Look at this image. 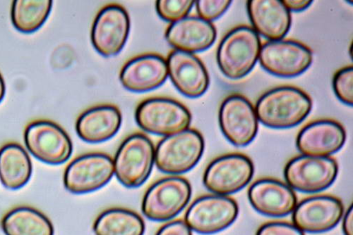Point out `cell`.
Segmentation results:
<instances>
[{
    "mask_svg": "<svg viewBox=\"0 0 353 235\" xmlns=\"http://www.w3.org/2000/svg\"><path fill=\"white\" fill-rule=\"evenodd\" d=\"M311 98L300 88L281 86L263 94L254 107L259 122L273 129L301 124L312 111Z\"/></svg>",
    "mask_w": 353,
    "mask_h": 235,
    "instance_id": "6da1fadb",
    "label": "cell"
},
{
    "mask_svg": "<svg viewBox=\"0 0 353 235\" xmlns=\"http://www.w3.org/2000/svg\"><path fill=\"white\" fill-rule=\"evenodd\" d=\"M261 45L259 35L252 27L239 25L232 29L217 50V63L223 74L230 80L245 78L259 60Z\"/></svg>",
    "mask_w": 353,
    "mask_h": 235,
    "instance_id": "7a4b0ae2",
    "label": "cell"
},
{
    "mask_svg": "<svg viewBox=\"0 0 353 235\" xmlns=\"http://www.w3.org/2000/svg\"><path fill=\"white\" fill-rule=\"evenodd\" d=\"M155 164L152 141L142 133L127 137L113 159L116 178L125 187L136 188L148 180Z\"/></svg>",
    "mask_w": 353,
    "mask_h": 235,
    "instance_id": "3957f363",
    "label": "cell"
},
{
    "mask_svg": "<svg viewBox=\"0 0 353 235\" xmlns=\"http://www.w3.org/2000/svg\"><path fill=\"white\" fill-rule=\"evenodd\" d=\"M204 151V139L195 129L165 137L155 149V164L163 172L171 175L184 174L200 161Z\"/></svg>",
    "mask_w": 353,
    "mask_h": 235,
    "instance_id": "277c9868",
    "label": "cell"
},
{
    "mask_svg": "<svg viewBox=\"0 0 353 235\" xmlns=\"http://www.w3.org/2000/svg\"><path fill=\"white\" fill-rule=\"evenodd\" d=\"M189 181L179 175L161 179L145 192L141 203L143 214L154 221H167L181 213L192 197Z\"/></svg>",
    "mask_w": 353,
    "mask_h": 235,
    "instance_id": "5b68a950",
    "label": "cell"
},
{
    "mask_svg": "<svg viewBox=\"0 0 353 235\" xmlns=\"http://www.w3.org/2000/svg\"><path fill=\"white\" fill-rule=\"evenodd\" d=\"M135 120L143 131L166 137L188 129L192 122V114L178 101L154 98L139 104Z\"/></svg>",
    "mask_w": 353,
    "mask_h": 235,
    "instance_id": "8992f818",
    "label": "cell"
},
{
    "mask_svg": "<svg viewBox=\"0 0 353 235\" xmlns=\"http://www.w3.org/2000/svg\"><path fill=\"white\" fill-rule=\"evenodd\" d=\"M339 165L332 157L301 155L292 159L284 169L287 184L294 190L317 193L330 188L337 179Z\"/></svg>",
    "mask_w": 353,
    "mask_h": 235,
    "instance_id": "52a82bcc",
    "label": "cell"
},
{
    "mask_svg": "<svg viewBox=\"0 0 353 235\" xmlns=\"http://www.w3.org/2000/svg\"><path fill=\"white\" fill-rule=\"evenodd\" d=\"M239 205L228 196L208 194L195 199L185 216L192 231L201 234L221 232L238 219Z\"/></svg>",
    "mask_w": 353,
    "mask_h": 235,
    "instance_id": "ba28073f",
    "label": "cell"
},
{
    "mask_svg": "<svg viewBox=\"0 0 353 235\" xmlns=\"http://www.w3.org/2000/svg\"><path fill=\"white\" fill-rule=\"evenodd\" d=\"M252 161L240 153L221 156L205 168L203 183L215 194L229 196L244 189L253 179Z\"/></svg>",
    "mask_w": 353,
    "mask_h": 235,
    "instance_id": "9c48e42d",
    "label": "cell"
},
{
    "mask_svg": "<svg viewBox=\"0 0 353 235\" xmlns=\"http://www.w3.org/2000/svg\"><path fill=\"white\" fill-rule=\"evenodd\" d=\"M259 60L261 67L281 78H294L305 72L313 60L312 50L293 40L269 41L261 45Z\"/></svg>",
    "mask_w": 353,
    "mask_h": 235,
    "instance_id": "30bf717a",
    "label": "cell"
},
{
    "mask_svg": "<svg viewBox=\"0 0 353 235\" xmlns=\"http://www.w3.org/2000/svg\"><path fill=\"white\" fill-rule=\"evenodd\" d=\"M26 148L39 161L59 165L69 160L73 152L72 140L57 124L37 121L29 124L24 133Z\"/></svg>",
    "mask_w": 353,
    "mask_h": 235,
    "instance_id": "8fae6325",
    "label": "cell"
},
{
    "mask_svg": "<svg viewBox=\"0 0 353 235\" xmlns=\"http://www.w3.org/2000/svg\"><path fill=\"white\" fill-rule=\"evenodd\" d=\"M113 159L103 153H90L74 159L66 168L63 182L68 191L82 194L97 191L113 177Z\"/></svg>",
    "mask_w": 353,
    "mask_h": 235,
    "instance_id": "7c38bea8",
    "label": "cell"
},
{
    "mask_svg": "<svg viewBox=\"0 0 353 235\" xmlns=\"http://www.w3.org/2000/svg\"><path fill=\"white\" fill-rule=\"evenodd\" d=\"M259 120L250 101L240 94L227 97L219 111V124L225 138L234 146L243 148L256 137Z\"/></svg>",
    "mask_w": 353,
    "mask_h": 235,
    "instance_id": "4fadbf2b",
    "label": "cell"
},
{
    "mask_svg": "<svg viewBox=\"0 0 353 235\" xmlns=\"http://www.w3.org/2000/svg\"><path fill=\"white\" fill-rule=\"evenodd\" d=\"M292 214L293 224L303 232H325L339 223L344 214V205L336 197L316 195L302 200Z\"/></svg>",
    "mask_w": 353,
    "mask_h": 235,
    "instance_id": "5bb4252c",
    "label": "cell"
},
{
    "mask_svg": "<svg viewBox=\"0 0 353 235\" xmlns=\"http://www.w3.org/2000/svg\"><path fill=\"white\" fill-rule=\"evenodd\" d=\"M130 31L129 15L122 6L110 5L98 14L92 31L94 48L107 57L119 54L128 41Z\"/></svg>",
    "mask_w": 353,
    "mask_h": 235,
    "instance_id": "9a60e30c",
    "label": "cell"
},
{
    "mask_svg": "<svg viewBox=\"0 0 353 235\" xmlns=\"http://www.w3.org/2000/svg\"><path fill=\"white\" fill-rule=\"evenodd\" d=\"M166 62L171 81L183 96L197 98L207 92L210 82V76L196 55L174 50L169 54Z\"/></svg>",
    "mask_w": 353,
    "mask_h": 235,
    "instance_id": "2e32d148",
    "label": "cell"
},
{
    "mask_svg": "<svg viewBox=\"0 0 353 235\" xmlns=\"http://www.w3.org/2000/svg\"><path fill=\"white\" fill-rule=\"evenodd\" d=\"M346 139L343 126L334 120L312 122L299 132L296 146L307 156L329 157L341 150Z\"/></svg>",
    "mask_w": 353,
    "mask_h": 235,
    "instance_id": "e0dca14e",
    "label": "cell"
},
{
    "mask_svg": "<svg viewBox=\"0 0 353 235\" xmlns=\"http://www.w3.org/2000/svg\"><path fill=\"white\" fill-rule=\"evenodd\" d=\"M248 199L259 214L280 218L292 213L298 204L297 196L286 183L272 179H262L249 188Z\"/></svg>",
    "mask_w": 353,
    "mask_h": 235,
    "instance_id": "ac0fdd59",
    "label": "cell"
},
{
    "mask_svg": "<svg viewBox=\"0 0 353 235\" xmlns=\"http://www.w3.org/2000/svg\"><path fill=\"white\" fill-rule=\"evenodd\" d=\"M168 76L167 62L158 54H147L134 57L123 68L120 80L127 90L144 93L157 89Z\"/></svg>",
    "mask_w": 353,
    "mask_h": 235,
    "instance_id": "d6986e66",
    "label": "cell"
},
{
    "mask_svg": "<svg viewBox=\"0 0 353 235\" xmlns=\"http://www.w3.org/2000/svg\"><path fill=\"white\" fill-rule=\"evenodd\" d=\"M216 37L214 25L198 16H187L172 23L165 32L166 41L175 50L192 54L208 49Z\"/></svg>",
    "mask_w": 353,
    "mask_h": 235,
    "instance_id": "ffe728a7",
    "label": "cell"
},
{
    "mask_svg": "<svg viewBox=\"0 0 353 235\" xmlns=\"http://www.w3.org/2000/svg\"><path fill=\"white\" fill-rule=\"evenodd\" d=\"M248 12L254 30L270 41L283 40L290 31L291 14L279 0H252Z\"/></svg>",
    "mask_w": 353,
    "mask_h": 235,
    "instance_id": "44dd1931",
    "label": "cell"
},
{
    "mask_svg": "<svg viewBox=\"0 0 353 235\" xmlns=\"http://www.w3.org/2000/svg\"><path fill=\"white\" fill-rule=\"evenodd\" d=\"M123 116L115 106L99 105L80 115L76 124L79 137L88 143H100L113 137L119 131Z\"/></svg>",
    "mask_w": 353,
    "mask_h": 235,
    "instance_id": "7402d4cb",
    "label": "cell"
},
{
    "mask_svg": "<svg viewBox=\"0 0 353 235\" xmlns=\"http://www.w3.org/2000/svg\"><path fill=\"white\" fill-rule=\"evenodd\" d=\"M32 172V160L22 146L9 143L0 149V181L7 189L17 190L25 186Z\"/></svg>",
    "mask_w": 353,
    "mask_h": 235,
    "instance_id": "603a6c76",
    "label": "cell"
},
{
    "mask_svg": "<svg viewBox=\"0 0 353 235\" xmlns=\"http://www.w3.org/2000/svg\"><path fill=\"white\" fill-rule=\"evenodd\" d=\"M6 235H54L51 221L39 211L20 207L9 212L3 219Z\"/></svg>",
    "mask_w": 353,
    "mask_h": 235,
    "instance_id": "cb8c5ba5",
    "label": "cell"
},
{
    "mask_svg": "<svg viewBox=\"0 0 353 235\" xmlns=\"http://www.w3.org/2000/svg\"><path fill=\"white\" fill-rule=\"evenodd\" d=\"M145 223L137 213L112 208L101 213L94 222L95 235H143Z\"/></svg>",
    "mask_w": 353,
    "mask_h": 235,
    "instance_id": "d4e9b609",
    "label": "cell"
},
{
    "mask_svg": "<svg viewBox=\"0 0 353 235\" xmlns=\"http://www.w3.org/2000/svg\"><path fill=\"white\" fill-rule=\"evenodd\" d=\"M52 7L50 0H15L12 7V22L19 32L32 34L45 23Z\"/></svg>",
    "mask_w": 353,
    "mask_h": 235,
    "instance_id": "484cf974",
    "label": "cell"
},
{
    "mask_svg": "<svg viewBox=\"0 0 353 235\" xmlns=\"http://www.w3.org/2000/svg\"><path fill=\"white\" fill-rule=\"evenodd\" d=\"M194 3L192 0H160L157 2V10L161 19L174 23L187 17Z\"/></svg>",
    "mask_w": 353,
    "mask_h": 235,
    "instance_id": "4316f807",
    "label": "cell"
},
{
    "mask_svg": "<svg viewBox=\"0 0 353 235\" xmlns=\"http://www.w3.org/2000/svg\"><path fill=\"white\" fill-rule=\"evenodd\" d=\"M333 87L339 100L352 107L353 104V67L349 66L338 71L334 77Z\"/></svg>",
    "mask_w": 353,
    "mask_h": 235,
    "instance_id": "83f0119b",
    "label": "cell"
},
{
    "mask_svg": "<svg viewBox=\"0 0 353 235\" xmlns=\"http://www.w3.org/2000/svg\"><path fill=\"white\" fill-rule=\"evenodd\" d=\"M231 4L229 0H199L195 5L199 17L212 23L220 18Z\"/></svg>",
    "mask_w": 353,
    "mask_h": 235,
    "instance_id": "f1b7e54d",
    "label": "cell"
},
{
    "mask_svg": "<svg viewBox=\"0 0 353 235\" xmlns=\"http://www.w3.org/2000/svg\"><path fill=\"white\" fill-rule=\"evenodd\" d=\"M256 235H305V232L293 223L274 221L261 225Z\"/></svg>",
    "mask_w": 353,
    "mask_h": 235,
    "instance_id": "f546056e",
    "label": "cell"
},
{
    "mask_svg": "<svg viewBox=\"0 0 353 235\" xmlns=\"http://www.w3.org/2000/svg\"><path fill=\"white\" fill-rule=\"evenodd\" d=\"M156 235H192L185 221L176 220L163 225Z\"/></svg>",
    "mask_w": 353,
    "mask_h": 235,
    "instance_id": "4dcf8cb0",
    "label": "cell"
},
{
    "mask_svg": "<svg viewBox=\"0 0 353 235\" xmlns=\"http://www.w3.org/2000/svg\"><path fill=\"white\" fill-rule=\"evenodd\" d=\"M290 12H300L308 9L312 4V1L306 0H284L282 1Z\"/></svg>",
    "mask_w": 353,
    "mask_h": 235,
    "instance_id": "1f68e13d",
    "label": "cell"
},
{
    "mask_svg": "<svg viewBox=\"0 0 353 235\" xmlns=\"http://www.w3.org/2000/svg\"><path fill=\"white\" fill-rule=\"evenodd\" d=\"M343 231L344 235H353V208L352 205L343 214Z\"/></svg>",
    "mask_w": 353,
    "mask_h": 235,
    "instance_id": "d6a6232c",
    "label": "cell"
},
{
    "mask_svg": "<svg viewBox=\"0 0 353 235\" xmlns=\"http://www.w3.org/2000/svg\"><path fill=\"white\" fill-rule=\"evenodd\" d=\"M6 87L5 80L1 74H0V102H1L6 96Z\"/></svg>",
    "mask_w": 353,
    "mask_h": 235,
    "instance_id": "836d02e7",
    "label": "cell"
}]
</instances>
